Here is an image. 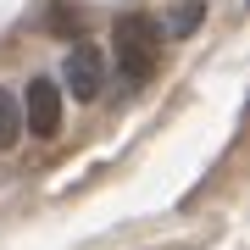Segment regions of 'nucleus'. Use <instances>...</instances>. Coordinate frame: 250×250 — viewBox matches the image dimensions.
Segmentation results:
<instances>
[{"mask_svg": "<svg viewBox=\"0 0 250 250\" xmlns=\"http://www.w3.org/2000/svg\"><path fill=\"white\" fill-rule=\"evenodd\" d=\"M156 45H161V22L156 17H145V11L117 17V67L134 83H145L156 72Z\"/></svg>", "mask_w": 250, "mask_h": 250, "instance_id": "nucleus-1", "label": "nucleus"}, {"mask_svg": "<svg viewBox=\"0 0 250 250\" xmlns=\"http://www.w3.org/2000/svg\"><path fill=\"white\" fill-rule=\"evenodd\" d=\"M62 78H67L72 100H95L100 83H106V62H100V50H95V45H72L67 62H62Z\"/></svg>", "mask_w": 250, "mask_h": 250, "instance_id": "nucleus-2", "label": "nucleus"}, {"mask_svg": "<svg viewBox=\"0 0 250 250\" xmlns=\"http://www.w3.org/2000/svg\"><path fill=\"white\" fill-rule=\"evenodd\" d=\"M22 111H28V134L50 139L56 128H62V83H50V78H28V100H22Z\"/></svg>", "mask_w": 250, "mask_h": 250, "instance_id": "nucleus-3", "label": "nucleus"}, {"mask_svg": "<svg viewBox=\"0 0 250 250\" xmlns=\"http://www.w3.org/2000/svg\"><path fill=\"white\" fill-rule=\"evenodd\" d=\"M17 134H22V106L0 89V150H11V145H17Z\"/></svg>", "mask_w": 250, "mask_h": 250, "instance_id": "nucleus-4", "label": "nucleus"}, {"mask_svg": "<svg viewBox=\"0 0 250 250\" xmlns=\"http://www.w3.org/2000/svg\"><path fill=\"white\" fill-rule=\"evenodd\" d=\"M50 22H56V28H62V34H78V28H83V17H78V11H67V6H62V11H56V17H50Z\"/></svg>", "mask_w": 250, "mask_h": 250, "instance_id": "nucleus-5", "label": "nucleus"}, {"mask_svg": "<svg viewBox=\"0 0 250 250\" xmlns=\"http://www.w3.org/2000/svg\"><path fill=\"white\" fill-rule=\"evenodd\" d=\"M195 22H200V6H189V11H178V17H172V34H189Z\"/></svg>", "mask_w": 250, "mask_h": 250, "instance_id": "nucleus-6", "label": "nucleus"}]
</instances>
